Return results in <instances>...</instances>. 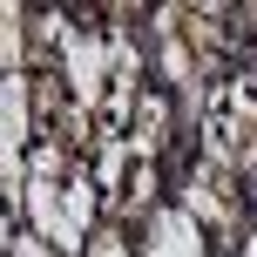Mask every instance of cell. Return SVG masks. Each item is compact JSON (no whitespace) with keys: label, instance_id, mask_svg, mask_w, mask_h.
<instances>
[{"label":"cell","instance_id":"obj_2","mask_svg":"<svg viewBox=\"0 0 257 257\" xmlns=\"http://www.w3.org/2000/svg\"><path fill=\"white\" fill-rule=\"evenodd\" d=\"M149 257H203V237H196L190 210H169V217H156V230H149Z\"/></svg>","mask_w":257,"mask_h":257},{"label":"cell","instance_id":"obj_3","mask_svg":"<svg viewBox=\"0 0 257 257\" xmlns=\"http://www.w3.org/2000/svg\"><path fill=\"white\" fill-rule=\"evenodd\" d=\"M21 128H27V108H21V75H7V190L21 196Z\"/></svg>","mask_w":257,"mask_h":257},{"label":"cell","instance_id":"obj_1","mask_svg":"<svg viewBox=\"0 0 257 257\" xmlns=\"http://www.w3.org/2000/svg\"><path fill=\"white\" fill-rule=\"evenodd\" d=\"M27 203H34V217H41V230L54 237V244H75L81 237V223H75V210L54 196V156H41L34 163V183H27Z\"/></svg>","mask_w":257,"mask_h":257},{"label":"cell","instance_id":"obj_4","mask_svg":"<svg viewBox=\"0 0 257 257\" xmlns=\"http://www.w3.org/2000/svg\"><path fill=\"white\" fill-rule=\"evenodd\" d=\"M244 257H257V244H250V250H244Z\"/></svg>","mask_w":257,"mask_h":257}]
</instances>
